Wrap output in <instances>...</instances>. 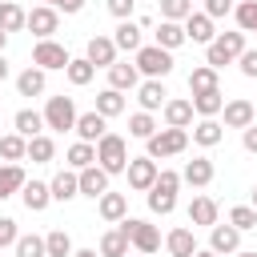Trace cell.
Listing matches in <instances>:
<instances>
[{"label": "cell", "instance_id": "cell-1", "mask_svg": "<svg viewBox=\"0 0 257 257\" xmlns=\"http://www.w3.org/2000/svg\"><path fill=\"white\" fill-rule=\"evenodd\" d=\"M241 52H245V32H217L213 44H205V64H213L221 72L225 64L241 60Z\"/></svg>", "mask_w": 257, "mask_h": 257}, {"label": "cell", "instance_id": "cell-2", "mask_svg": "<svg viewBox=\"0 0 257 257\" xmlns=\"http://www.w3.org/2000/svg\"><path fill=\"white\" fill-rule=\"evenodd\" d=\"M96 161H100V169L112 177V173H124L128 169V141L120 137V133H104L100 141H96Z\"/></svg>", "mask_w": 257, "mask_h": 257}, {"label": "cell", "instance_id": "cell-3", "mask_svg": "<svg viewBox=\"0 0 257 257\" xmlns=\"http://www.w3.org/2000/svg\"><path fill=\"white\" fill-rule=\"evenodd\" d=\"M137 68L149 76V80H165L173 72V52L161 48V44H141L137 48Z\"/></svg>", "mask_w": 257, "mask_h": 257}, {"label": "cell", "instance_id": "cell-4", "mask_svg": "<svg viewBox=\"0 0 257 257\" xmlns=\"http://www.w3.org/2000/svg\"><path fill=\"white\" fill-rule=\"evenodd\" d=\"M145 149H149V157L157 161V157H177V153H185L189 149V128H161V133H153L149 141H145Z\"/></svg>", "mask_w": 257, "mask_h": 257}, {"label": "cell", "instance_id": "cell-5", "mask_svg": "<svg viewBox=\"0 0 257 257\" xmlns=\"http://www.w3.org/2000/svg\"><path fill=\"white\" fill-rule=\"evenodd\" d=\"M120 229L128 233V241H133V249L137 253H157L161 249V233H157V225H149V221H141V217H124L120 221Z\"/></svg>", "mask_w": 257, "mask_h": 257}, {"label": "cell", "instance_id": "cell-6", "mask_svg": "<svg viewBox=\"0 0 257 257\" xmlns=\"http://www.w3.org/2000/svg\"><path fill=\"white\" fill-rule=\"evenodd\" d=\"M76 104H72V96H48V104H44V124L52 128V133H64V128H76Z\"/></svg>", "mask_w": 257, "mask_h": 257}, {"label": "cell", "instance_id": "cell-7", "mask_svg": "<svg viewBox=\"0 0 257 257\" xmlns=\"http://www.w3.org/2000/svg\"><path fill=\"white\" fill-rule=\"evenodd\" d=\"M68 60H72L68 48L56 44L52 36H48V40H36V48H32V64L44 68V72H48V68H68Z\"/></svg>", "mask_w": 257, "mask_h": 257}, {"label": "cell", "instance_id": "cell-8", "mask_svg": "<svg viewBox=\"0 0 257 257\" xmlns=\"http://www.w3.org/2000/svg\"><path fill=\"white\" fill-rule=\"evenodd\" d=\"M124 173H128V185H133V189H137V193H149V189H153V181H157V173H161V169H157V161H153V157H149V153H145V157H133V161H128V169H124Z\"/></svg>", "mask_w": 257, "mask_h": 257}, {"label": "cell", "instance_id": "cell-9", "mask_svg": "<svg viewBox=\"0 0 257 257\" xmlns=\"http://www.w3.org/2000/svg\"><path fill=\"white\" fill-rule=\"evenodd\" d=\"M56 28H60V16H56L52 4H36V8L28 12V32H32L36 40H48Z\"/></svg>", "mask_w": 257, "mask_h": 257}, {"label": "cell", "instance_id": "cell-10", "mask_svg": "<svg viewBox=\"0 0 257 257\" xmlns=\"http://www.w3.org/2000/svg\"><path fill=\"white\" fill-rule=\"evenodd\" d=\"M116 40L112 36H88V48H84V56L96 64V68H112L116 64Z\"/></svg>", "mask_w": 257, "mask_h": 257}, {"label": "cell", "instance_id": "cell-11", "mask_svg": "<svg viewBox=\"0 0 257 257\" xmlns=\"http://www.w3.org/2000/svg\"><path fill=\"white\" fill-rule=\"evenodd\" d=\"M225 128H249L253 120H257V108H253V100H245V96H237V100H225Z\"/></svg>", "mask_w": 257, "mask_h": 257}, {"label": "cell", "instance_id": "cell-12", "mask_svg": "<svg viewBox=\"0 0 257 257\" xmlns=\"http://www.w3.org/2000/svg\"><path fill=\"white\" fill-rule=\"evenodd\" d=\"M209 249L221 253V257H225V253H237V249H241V229H237V225H213V229H209Z\"/></svg>", "mask_w": 257, "mask_h": 257}, {"label": "cell", "instance_id": "cell-13", "mask_svg": "<svg viewBox=\"0 0 257 257\" xmlns=\"http://www.w3.org/2000/svg\"><path fill=\"white\" fill-rule=\"evenodd\" d=\"M185 36L193 40V44H213V16L209 12H189L185 16Z\"/></svg>", "mask_w": 257, "mask_h": 257}, {"label": "cell", "instance_id": "cell-14", "mask_svg": "<svg viewBox=\"0 0 257 257\" xmlns=\"http://www.w3.org/2000/svg\"><path fill=\"white\" fill-rule=\"evenodd\" d=\"M161 112H165V124H169V128H189L197 108H193V100L173 96V100H165V108H161Z\"/></svg>", "mask_w": 257, "mask_h": 257}, {"label": "cell", "instance_id": "cell-15", "mask_svg": "<svg viewBox=\"0 0 257 257\" xmlns=\"http://www.w3.org/2000/svg\"><path fill=\"white\" fill-rule=\"evenodd\" d=\"M104 133H108V116H100L96 108L76 116V137H80V141H88V145H92V141H100Z\"/></svg>", "mask_w": 257, "mask_h": 257}, {"label": "cell", "instance_id": "cell-16", "mask_svg": "<svg viewBox=\"0 0 257 257\" xmlns=\"http://www.w3.org/2000/svg\"><path fill=\"white\" fill-rule=\"evenodd\" d=\"M80 193H84V197H92V201H100V197L108 193V173H104L100 165L80 169Z\"/></svg>", "mask_w": 257, "mask_h": 257}, {"label": "cell", "instance_id": "cell-17", "mask_svg": "<svg viewBox=\"0 0 257 257\" xmlns=\"http://www.w3.org/2000/svg\"><path fill=\"white\" fill-rule=\"evenodd\" d=\"M20 201H24V209H28V213H44V209H48V201H52V189H48L44 181H24Z\"/></svg>", "mask_w": 257, "mask_h": 257}, {"label": "cell", "instance_id": "cell-18", "mask_svg": "<svg viewBox=\"0 0 257 257\" xmlns=\"http://www.w3.org/2000/svg\"><path fill=\"white\" fill-rule=\"evenodd\" d=\"M213 173H217V169H213V161H209V157H193V161L185 165L181 181H189L193 189H205V185L213 181Z\"/></svg>", "mask_w": 257, "mask_h": 257}, {"label": "cell", "instance_id": "cell-19", "mask_svg": "<svg viewBox=\"0 0 257 257\" xmlns=\"http://www.w3.org/2000/svg\"><path fill=\"white\" fill-rule=\"evenodd\" d=\"M48 189H52V201H72V197L80 193V173H68V169H60V173L48 181Z\"/></svg>", "mask_w": 257, "mask_h": 257}, {"label": "cell", "instance_id": "cell-20", "mask_svg": "<svg viewBox=\"0 0 257 257\" xmlns=\"http://www.w3.org/2000/svg\"><path fill=\"white\" fill-rule=\"evenodd\" d=\"M221 137H225V128H221V120H217V116H201V120H197V128H193V141H197L201 149L221 145Z\"/></svg>", "mask_w": 257, "mask_h": 257}, {"label": "cell", "instance_id": "cell-21", "mask_svg": "<svg viewBox=\"0 0 257 257\" xmlns=\"http://www.w3.org/2000/svg\"><path fill=\"white\" fill-rule=\"evenodd\" d=\"M96 209H100V217L112 221V225H120V221L128 217V201H124V193H104V197L96 201Z\"/></svg>", "mask_w": 257, "mask_h": 257}, {"label": "cell", "instance_id": "cell-22", "mask_svg": "<svg viewBox=\"0 0 257 257\" xmlns=\"http://www.w3.org/2000/svg\"><path fill=\"white\" fill-rule=\"evenodd\" d=\"M24 181H28V177H24V169H20L16 161H4V165H0V201H4V197H12V193H20V189H24Z\"/></svg>", "mask_w": 257, "mask_h": 257}, {"label": "cell", "instance_id": "cell-23", "mask_svg": "<svg viewBox=\"0 0 257 257\" xmlns=\"http://www.w3.org/2000/svg\"><path fill=\"white\" fill-rule=\"evenodd\" d=\"M137 80H141V68L128 64V60H116V64L108 68V84L120 88V92H124V88H137Z\"/></svg>", "mask_w": 257, "mask_h": 257}, {"label": "cell", "instance_id": "cell-24", "mask_svg": "<svg viewBox=\"0 0 257 257\" xmlns=\"http://www.w3.org/2000/svg\"><path fill=\"white\" fill-rule=\"evenodd\" d=\"M137 100H141V108H145V112H153V108H165L169 92H165V84H161V80H145V84L137 88Z\"/></svg>", "mask_w": 257, "mask_h": 257}, {"label": "cell", "instance_id": "cell-25", "mask_svg": "<svg viewBox=\"0 0 257 257\" xmlns=\"http://www.w3.org/2000/svg\"><path fill=\"white\" fill-rule=\"evenodd\" d=\"M12 124H16V133H20V137H28V141H32V137H40V133L48 128V124H44V112H32V108H20V112L12 116Z\"/></svg>", "mask_w": 257, "mask_h": 257}, {"label": "cell", "instance_id": "cell-26", "mask_svg": "<svg viewBox=\"0 0 257 257\" xmlns=\"http://www.w3.org/2000/svg\"><path fill=\"white\" fill-rule=\"evenodd\" d=\"M217 213H221V209H217L213 197H193V205H189V221H193V225H209V229H213V225H217Z\"/></svg>", "mask_w": 257, "mask_h": 257}, {"label": "cell", "instance_id": "cell-27", "mask_svg": "<svg viewBox=\"0 0 257 257\" xmlns=\"http://www.w3.org/2000/svg\"><path fill=\"white\" fill-rule=\"evenodd\" d=\"M165 249H169L173 257H193V253H197V237H193V229H173V233L165 237Z\"/></svg>", "mask_w": 257, "mask_h": 257}, {"label": "cell", "instance_id": "cell-28", "mask_svg": "<svg viewBox=\"0 0 257 257\" xmlns=\"http://www.w3.org/2000/svg\"><path fill=\"white\" fill-rule=\"evenodd\" d=\"M128 233L116 225V229H108L104 237H100V257H128Z\"/></svg>", "mask_w": 257, "mask_h": 257}, {"label": "cell", "instance_id": "cell-29", "mask_svg": "<svg viewBox=\"0 0 257 257\" xmlns=\"http://www.w3.org/2000/svg\"><path fill=\"white\" fill-rule=\"evenodd\" d=\"M185 40H189V36H185V24H181V20H161V28H157V44H161V48L173 52V48H181Z\"/></svg>", "mask_w": 257, "mask_h": 257}, {"label": "cell", "instance_id": "cell-30", "mask_svg": "<svg viewBox=\"0 0 257 257\" xmlns=\"http://www.w3.org/2000/svg\"><path fill=\"white\" fill-rule=\"evenodd\" d=\"M213 88H221V84H217V68H213V64H197V68L189 72V92L197 96V92H213Z\"/></svg>", "mask_w": 257, "mask_h": 257}, {"label": "cell", "instance_id": "cell-31", "mask_svg": "<svg viewBox=\"0 0 257 257\" xmlns=\"http://www.w3.org/2000/svg\"><path fill=\"white\" fill-rule=\"evenodd\" d=\"M64 161H68V169H88V165H96V145H88V141H76V145H68V153H64Z\"/></svg>", "mask_w": 257, "mask_h": 257}, {"label": "cell", "instance_id": "cell-32", "mask_svg": "<svg viewBox=\"0 0 257 257\" xmlns=\"http://www.w3.org/2000/svg\"><path fill=\"white\" fill-rule=\"evenodd\" d=\"M0 28H4V32L28 28V12H24L20 4H12V0H0Z\"/></svg>", "mask_w": 257, "mask_h": 257}, {"label": "cell", "instance_id": "cell-33", "mask_svg": "<svg viewBox=\"0 0 257 257\" xmlns=\"http://www.w3.org/2000/svg\"><path fill=\"white\" fill-rule=\"evenodd\" d=\"M64 76H68V84H76V88H84L92 76H96V64L88 60V56H76V60H68V68H64Z\"/></svg>", "mask_w": 257, "mask_h": 257}, {"label": "cell", "instance_id": "cell-34", "mask_svg": "<svg viewBox=\"0 0 257 257\" xmlns=\"http://www.w3.org/2000/svg\"><path fill=\"white\" fill-rule=\"evenodd\" d=\"M44 84H48V80H44V68H24V72L16 76V92H20V96H40Z\"/></svg>", "mask_w": 257, "mask_h": 257}, {"label": "cell", "instance_id": "cell-35", "mask_svg": "<svg viewBox=\"0 0 257 257\" xmlns=\"http://www.w3.org/2000/svg\"><path fill=\"white\" fill-rule=\"evenodd\" d=\"M96 112H100V116H120V112H124V92L112 88V84H108L104 92H96Z\"/></svg>", "mask_w": 257, "mask_h": 257}, {"label": "cell", "instance_id": "cell-36", "mask_svg": "<svg viewBox=\"0 0 257 257\" xmlns=\"http://www.w3.org/2000/svg\"><path fill=\"white\" fill-rule=\"evenodd\" d=\"M112 40H116V48H124V52H137V48H141V24H133V20H120Z\"/></svg>", "mask_w": 257, "mask_h": 257}, {"label": "cell", "instance_id": "cell-37", "mask_svg": "<svg viewBox=\"0 0 257 257\" xmlns=\"http://www.w3.org/2000/svg\"><path fill=\"white\" fill-rule=\"evenodd\" d=\"M193 108H197V116H217V112L225 108L221 88H213V92H197V96H193Z\"/></svg>", "mask_w": 257, "mask_h": 257}, {"label": "cell", "instance_id": "cell-38", "mask_svg": "<svg viewBox=\"0 0 257 257\" xmlns=\"http://www.w3.org/2000/svg\"><path fill=\"white\" fill-rule=\"evenodd\" d=\"M52 157H56V141H52L48 133H40V137H32V141H28V161L44 165V161H52Z\"/></svg>", "mask_w": 257, "mask_h": 257}, {"label": "cell", "instance_id": "cell-39", "mask_svg": "<svg viewBox=\"0 0 257 257\" xmlns=\"http://www.w3.org/2000/svg\"><path fill=\"white\" fill-rule=\"evenodd\" d=\"M0 157H4V161H20V157H28V137H20V133L0 137Z\"/></svg>", "mask_w": 257, "mask_h": 257}, {"label": "cell", "instance_id": "cell-40", "mask_svg": "<svg viewBox=\"0 0 257 257\" xmlns=\"http://www.w3.org/2000/svg\"><path fill=\"white\" fill-rule=\"evenodd\" d=\"M44 249H48V257H72L76 249H72V237L64 233V229H52L48 237H44Z\"/></svg>", "mask_w": 257, "mask_h": 257}, {"label": "cell", "instance_id": "cell-41", "mask_svg": "<svg viewBox=\"0 0 257 257\" xmlns=\"http://www.w3.org/2000/svg\"><path fill=\"white\" fill-rule=\"evenodd\" d=\"M12 249H16V257H48V249H44V237H36V233H20Z\"/></svg>", "mask_w": 257, "mask_h": 257}, {"label": "cell", "instance_id": "cell-42", "mask_svg": "<svg viewBox=\"0 0 257 257\" xmlns=\"http://www.w3.org/2000/svg\"><path fill=\"white\" fill-rule=\"evenodd\" d=\"M153 133H157V124H153V116H149L145 108L128 116V137H141V141H149Z\"/></svg>", "mask_w": 257, "mask_h": 257}, {"label": "cell", "instance_id": "cell-43", "mask_svg": "<svg viewBox=\"0 0 257 257\" xmlns=\"http://www.w3.org/2000/svg\"><path fill=\"white\" fill-rule=\"evenodd\" d=\"M229 225H237L241 233L257 229V209H253V205H237V209H229Z\"/></svg>", "mask_w": 257, "mask_h": 257}, {"label": "cell", "instance_id": "cell-44", "mask_svg": "<svg viewBox=\"0 0 257 257\" xmlns=\"http://www.w3.org/2000/svg\"><path fill=\"white\" fill-rule=\"evenodd\" d=\"M233 16H237L241 32H257V0H241V4L233 8Z\"/></svg>", "mask_w": 257, "mask_h": 257}, {"label": "cell", "instance_id": "cell-45", "mask_svg": "<svg viewBox=\"0 0 257 257\" xmlns=\"http://www.w3.org/2000/svg\"><path fill=\"white\" fill-rule=\"evenodd\" d=\"M149 209H153V213H161V217H169V213L177 209V193H161V189H149Z\"/></svg>", "mask_w": 257, "mask_h": 257}, {"label": "cell", "instance_id": "cell-46", "mask_svg": "<svg viewBox=\"0 0 257 257\" xmlns=\"http://www.w3.org/2000/svg\"><path fill=\"white\" fill-rule=\"evenodd\" d=\"M193 12V0H161V20H181Z\"/></svg>", "mask_w": 257, "mask_h": 257}, {"label": "cell", "instance_id": "cell-47", "mask_svg": "<svg viewBox=\"0 0 257 257\" xmlns=\"http://www.w3.org/2000/svg\"><path fill=\"white\" fill-rule=\"evenodd\" d=\"M153 189H161V193H177V189H181V173L161 169V173H157V181H153Z\"/></svg>", "mask_w": 257, "mask_h": 257}, {"label": "cell", "instance_id": "cell-48", "mask_svg": "<svg viewBox=\"0 0 257 257\" xmlns=\"http://www.w3.org/2000/svg\"><path fill=\"white\" fill-rule=\"evenodd\" d=\"M16 237H20V229H16V221H12V217H0V249H8V245H16Z\"/></svg>", "mask_w": 257, "mask_h": 257}, {"label": "cell", "instance_id": "cell-49", "mask_svg": "<svg viewBox=\"0 0 257 257\" xmlns=\"http://www.w3.org/2000/svg\"><path fill=\"white\" fill-rule=\"evenodd\" d=\"M237 64H241V72H245V76H249V80H257V48H245V52H241V60H237Z\"/></svg>", "mask_w": 257, "mask_h": 257}, {"label": "cell", "instance_id": "cell-50", "mask_svg": "<svg viewBox=\"0 0 257 257\" xmlns=\"http://www.w3.org/2000/svg\"><path fill=\"white\" fill-rule=\"evenodd\" d=\"M133 8H137V0H108V12H112L116 20H128Z\"/></svg>", "mask_w": 257, "mask_h": 257}, {"label": "cell", "instance_id": "cell-51", "mask_svg": "<svg viewBox=\"0 0 257 257\" xmlns=\"http://www.w3.org/2000/svg\"><path fill=\"white\" fill-rule=\"evenodd\" d=\"M205 12H209L213 20H221V16L233 12V0H205Z\"/></svg>", "mask_w": 257, "mask_h": 257}, {"label": "cell", "instance_id": "cell-52", "mask_svg": "<svg viewBox=\"0 0 257 257\" xmlns=\"http://www.w3.org/2000/svg\"><path fill=\"white\" fill-rule=\"evenodd\" d=\"M241 141H245V149H249V153H257V120H253L249 128H241Z\"/></svg>", "mask_w": 257, "mask_h": 257}, {"label": "cell", "instance_id": "cell-53", "mask_svg": "<svg viewBox=\"0 0 257 257\" xmlns=\"http://www.w3.org/2000/svg\"><path fill=\"white\" fill-rule=\"evenodd\" d=\"M56 8H64V12H80L84 0H56Z\"/></svg>", "mask_w": 257, "mask_h": 257}, {"label": "cell", "instance_id": "cell-54", "mask_svg": "<svg viewBox=\"0 0 257 257\" xmlns=\"http://www.w3.org/2000/svg\"><path fill=\"white\" fill-rule=\"evenodd\" d=\"M8 76V60H4V52H0V80Z\"/></svg>", "mask_w": 257, "mask_h": 257}, {"label": "cell", "instance_id": "cell-55", "mask_svg": "<svg viewBox=\"0 0 257 257\" xmlns=\"http://www.w3.org/2000/svg\"><path fill=\"white\" fill-rule=\"evenodd\" d=\"M193 257H221V253H213V249H197Z\"/></svg>", "mask_w": 257, "mask_h": 257}, {"label": "cell", "instance_id": "cell-56", "mask_svg": "<svg viewBox=\"0 0 257 257\" xmlns=\"http://www.w3.org/2000/svg\"><path fill=\"white\" fill-rule=\"evenodd\" d=\"M72 257H96V249H76Z\"/></svg>", "mask_w": 257, "mask_h": 257}, {"label": "cell", "instance_id": "cell-57", "mask_svg": "<svg viewBox=\"0 0 257 257\" xmlns=\"http://www.w3.org/2000/svg\"><path fill=\"white\" fill-rule=\"evenodd\" d=\"M237 257H257V253L253 249H237Z\"/></svg>", "mask_w": 257, "mask_h": 257}, {"label": "cell", "instance_id": "cell-58", "mask_svg": "<svg viewBox=\"0 0 257 257\" xmlns=\"http://www.w3.org/2000/svg\"><path fill=\"white\" fill-rule=\"evenodd\" d=\"M4 44H8V32H4V28H0V52H4Z\"/></svg>", "mask_w": 257, "mask_h": 257}, {"label": "cell", "instance_id": "cell-59", "mask_svg": "<svg viewBox=\"0 0 257 257\" xmlns=\"http://www.w3.org/2000/svg\"><path fill=\"white\" fill-rule=\"evenodd\" d=\"M253 209H257V185H253Z\"/></svg>", "mask_w": 257, "mask_h": 257}, {"label": "cell", "instance_id": "cell-60", "mask_svg": "<svg viewBox=\"0 0 257 257\" xmlns=\"http://www.w3.org/2000/svg\"><path fill=\"white\" fill-rule=\"evenodd\" d=\"M44 4H52V8H56V0H44Z\"/></svg>", "mask_w": 257, "mask_h": 257}, {"label": "cell", "instance_id": "cell-61", "mask_svg": "<svg viewBox=\"0 0 257 257\" xmlns=\"http://www.w3.org/2000/svg\"><path fill=\"white\" fill-rule=\"evenodd\" d=\"M141 257H145V253H141Z\"/></svg>", "mask_w": 257, "mask_h": 257}]
</instances>
